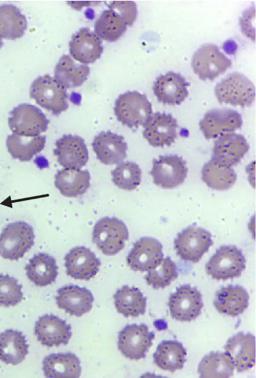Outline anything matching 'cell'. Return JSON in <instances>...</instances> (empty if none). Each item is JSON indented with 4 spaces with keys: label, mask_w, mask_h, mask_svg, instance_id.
Returning a JSON list of instances; mask_svg holds the SVG:
<instances>
[{
    "label": "cell",
    "mask_w": 256,
    "mask_h": 378,
    "mask_svg": "<svg viewBox=\"0 0 256 378\" xmlns=\"http://www.w3.org/2000/svg\"><path fill=\"white\" fill-rule=\"evenodd\" d=\"M117 120L130 128L144 126L152 115L146 96L136 91L128 92L116 98L114 106Z\"/></svg>",
    "instance_id": "6da1fadb"
},
{
    "label": "cell",
    "mask_w": 256,
    "mask_h": 378,
    "mask_svg": "<svg viewBox=\"0 0 256 378\" xmlns=\"http://www.w3.org/2000/svg\"><path fill=\"white\" fill-rule=\"evenodd\" d=\"M32 227L24 221L8 224L0 234V256L10 260L22 258L34 244Z\"/></svg>",
    "instance_id": "7a4b0ae2"
},
{
    "label": "cell",
    "mask_w": 256,
    "mask_h": 378,
    "mask_svg": "<svg viewBox=\"0 0 256 378\" xmlns=\"http://www.w3.org/2000/svg\"><path fill=\"white\" fill-rule=\"evenodd\" d=\"M30 95L38 104L54 115L60 114L68 107L66 88L48 75L38 76L33 81Z\"/></svg>",
    "instance_id": "3957f363"
},
{
    "label": "cell",
    "mask_w": 256,
    "mask_h": 378,
    "mask_svg": "<svg viewBox=\"0 0 256 378\" xmlns=\"http://www.w3.org/2000/svg\"><path fill=\"white\" fill-rule=\"evenodd\" d=\"M128 232L125 224L115 217L105 216L94 224L92 240L102 254L114 256L124 246Z\"/></svg>",
    "instance_id": "277c9868"
},
{
    "label": "cell",
    "mask_w": 256,
    "mask_h": 378,
    "mask_svg": "<svg viewBox=\"0 0 256 378\" xmlns=\"http://www.w3.org/2000/svg\"><path fill=\"white\" fill-rule=\"evenodd\" d=\"M255 86L244 74L234 72L218 82L214 93L218 102L242 108L252 104L255 100Z\"/></svg>",
    "instance_id": "5b68a950"
},
{
    "label": "cell",
    "mask_w": 256,
    "mask_h": 378,
    "mask_svg": "<svg viewBox=\"0 0 256 378\" xmlns=\"http://www.w3.org/2000/svg\"><path fill=\"white\" fill-rule=\"evenodd\" d=\"M246 259L234 246H222L218 249L206 265V271L216 280L240 276L244 270Z\"/></svg>",
    "instance_id": "8992f818"
},
{
    "label": "cell",
    "mask_w": 256,
    "mask_h": 378,
    "mask_svg": "<svg viewBox=\"0 0 256 378\" xmlns=\"http://www.w3.org/2000/svg\"><path fill=\"white\" fill-rule=\"evenodd\" d=\"M8 123L10 130L18 136L36 137L48 129L49 120L38 107L26 103L14 107Z\"/></svg>",
    "instance_id": "52a82bcc"
},
{
    "label": "cell",
    "mask_w": 256,
    "mask_h": 378,
    "mask_svg": "<svg viewBox=\"0 0 256 378\" xmlns=\"http://www.w3.org/2000/svg\"><path fill=\"white\" fill-rule=\"evenodd\" d=\"M212 234L204 229L190 226L178 233L174 240L176 254L182 260L196 263L212 245Z\"/></svg>",
    "instance_id": "ba28073f"
},
{
    "label": "cell",
    "mask_w": 256,
    "mask_h": 378,
    "mask_svg": "<svg viewBox=\"0 0 256 378\" xmlns=\"http://www.w3.org/2000/svg\"><path fill=\"white\" fill-rule=\"evenodd\" d=\"M231 65V60L220 51L218 46L212 44L201 46L194 53L191 61L194 72L202 80H213Z\"/></svg>",
    "instance_id": "9c48e42d"
},
{
    "label": "cell",
    "mask_w": 256,
    "mask_h": 378,
    "mask_svg": "<svg viewBox=\"0 0 256 378\" xmlns=\"http://www.w3.org/2000/svg\"><path fill=\"white\" fill-rule=\"evenodd\" d=\"M187 173L186 162L176 155L160 156L154 159L150 172L154 182L164 188H172L181 184Z\"/></svg>",
    "instance_id": "30bf717a"
},
{
    "label": "cell",
    "mask_w": 256,
    "mask_h": 378,
    "mask_svg": "<svg viewBox=\"0 0 256 378\" xmlns=\"http://www.w3.org/2000/svg\"><path fill=\"white\" fill-rule=\"evenodd\" d=\"M168 305L171 316L180 322L196 319L204 306L200 293L190 284L181 286L171 294Z\"/></svg>",
    "instance_id": "8fae6325"
},
{
    "label": "cell",
    "mask_w": 256,
    "mask_h": 378,
    "mask_svg": "<svg viewBox=\"0 0 256 378\" xmlns=\"http://www.w3.org/2000/svg\"><path fill=\"white\" fill-rule=\"evenodd\" d=\"M154 337L144 324H128L119 332L118 348L126 358L140 360L146 356Z\"/></svg>",
    "instance_id": "7c38bea8"
},
{
    "label": "cell",
    "mask_w": 256,
    "mask_h": 378,
    "mask_svg": "<svg viewBox=\"0 0 256 378\" xmlns=\"http://www.w3.org/2000/svg\"><path fill=\"white\" fill-rule=\"evenodd\" d=\"M242 124V116L238 112L218 108L207 112L200 122L199 126L205 138L210 140L232 133Z\"/></svg>",
    "instance_id": "4fadbf2b"
},
{
    "label": "cell",
    "mask_w": 256,
    "mask_h": 378,
    "mask_svg": "<svg viewBox=\"0 0 256 378\" xmlns=\"http://www.w3.org/2000/svg\"><path fill=\"white\" fill-rule=\"evenodd\" d=\"M162 245L151 237H142L133 245L126 257L128 265L134 271L149 272L163 258Z\"/></svg>",
    "instance_id": "5bb4252c"
},
{
    "label": "cell",
    "mask_w": 256,
    "mask_h": 378,
    "mask_svg": "<svg viewBox=\"0 0 256 378\" xmlns=\"http://www.w3.org/2000/svg\"><path fill=\"white\" fill-rule=\"evenodd\" d=\"M64 259L67 274L76 280H90L96 274L100 266L94 253L84 246L72 248Z\"/></svg>",
    "instance_id": "9a60e30c"
},
{
    "label": "cell",
    "mask_w": 256,
    "mask_h": 378,
    "mask_svg": "<svg viewBox=\"0 0 256 378\" xmlns=\"http://www.w3.org/2000/svg\"><path fill=\"white\" fill-rule=\"evenodd\" d=\"M224 350L234 368L238 372L250 370L255 365V338L250 334H234L226 342Z\"/></svg>",
    "instance_id": "2e32d148"
},
{
    "label": "cell",
    "mask_w": 256,
    "mask_h": 378,
    "mask_svg": "<svg viewBox=\"0 0 256 378\" xmlns=\"http://www.w3.org/2000/svg\"><path fill=\"white\" fill-rule=\"evenodd\" d=\"M54 154L64 168L80 169L87 163L88 150L84 140L76 135L65 134L56 140Z\"/></svg>",
    "instance_id": "e0dca14e"
},
{
    "label": "cell",
    "mask_w": 256,
    "mask_h": 378,
    "mask_svg": "<svg viewBox=\"0 0 256 378\" xmlns=\"http://www.w3.org/2000/svg\"><path fill=\"white\" fill-rule=\"evenodd\" d=\"M143 136L154 147L170 146L176 138L177 121L171 114L156 112L152 115L144 126Z\"/></svg>",
    "instance_id": "ac0fdd59"
},
{
    "label": "cell",
    "mask_w": 256,
    "mask_h": 378,
    "mask_svg": "<svg viewBox=\"0 0 256 378\" xmlns=\"http://www.w3.org/2000/svg\"><path fill=\"white\" fill-rule=\"evenodd\" d=\"M249 146L244 138L234 133L222 136L215 141L212 160L228 167L237 165L248 152Z\"/></svg>",
    "instance_id": "d6986e66"
},
{
    "label": "cell",
    "mask_w": 256,
    "mask_h": 378,
    "mask_svg": "<svg viewBox=\"0 0 256 378\" xmlns=\"http://www.w3.org/2000/svg\"><path fill=\"white\" fill-rule=\"evenodd\" d=\"M34 332L41 344L48 347L66 344L72 336L70 326L52 314L39 318L35 324Z\"/></svg>",
    "instance_id": "ffe728a7"
},
{
    "label": "cell",
    "mask_w": 256,
    "mask_h": 378,
    "mask_svg": "<svg viewBox=\"0 0 256 378\" xmlns=\"http://www.w3.org/2000/svg\"><path fill=\"white\" fill-rule=\"evenodd\" d=\"M188 85L180 74L170 72L158 77L152 90L158 102L174 106L180 104L187 98Z\"/></svg>",
    "instance_id": "44dd1931"
},
{
    "label": "cell",
    "mask_w": 256,
    "mask_h": 378,
    "mask_svg": "<svg viewBox=\"0 0 256 378\" xmlns=\"http://www.w3.org/2000/svg\"><path fill=\"white\" fill-rule=\"evenodd\" d=\"M102 51L100 38L86 28L75 32L69 43L71 56L83 64L93 63L100 58Z\"/></svg>",
    "instance_id": "7402d4cb"
},
{
    "label": "cell",
    "mask_w": 256,
    "mask_h": 378,
    "mask_svg": "<svg viewBox=\"0 0 256 378\" xmlns=\"http://www.w3.org/2000/svg\"><path fill=\"white\" fill-rule=\"evenodd\" d=\"M57 293L56 300L58 307L72 316L80 317L92 308L93 296L85 288L68 284L59 288Z\"/></svg>",
    "instance_id": "603a6c76"
},
{
    "label": "cell",
    "mask_w": 256,
    "mask_h": 378,
    "mask_svg": "<svg viewBox=\"0 0 256 378\" xmlns=\"http://www.w3.org/2000/svg\"><path fill=\"white\" fill-rule=\"evenodd\" d=\"M97 158L104 164H118L126 157L127 144L123 136L110 131L96 136L92 143Z\"/></svg>",
    "instance_id": "cb8c5ba5"
},
{
    "label": "cell",
    "mask_w": 256,
    "mask_h": 378,
    "mask_svg": "<svg viewBox=\"0 0 256 378\" xmlns=\"http://www.w3.org/2000/svg\"><path fill=\"white\" fill-rule=\"evenodd\" d=\"M248 300L249 295L244 288L230 285L222 288L217 292L214 304L221 314L234 316L246 308Z\"/></svg>",
    "instance_id": "d4e9b609"
},
{
    "label": "cell",
    "mask_w": 256,
    "mask_h": 378,
    "mask_svg": "<svg viewBox=\"0 0 256 378\" xmlns=\"http://www.w3.org/2000/svg\"><path fill=\"white\" fill-rule=\"evenodd\" d=\"M42 369L46 378H76L80 376L81 367L78 358L70 352L53 354L46 356Z\"/></svg>",
    "instance_id": "484cf974"
},
{
    "label": "cell",
    "mask_w": 256,
    "mask_h": 378,
    "mask_svg": "<svg viewBox=\"0 0 256 378\" xmlns=\"http://www.w3.org/2000/svg\"><path fill=\"white\" fill-rule=\"evenodd\" d=\"M90 174L86 170L64 168L54 176V185L66 197L84 194L90 186Z\"/></svg>",
    "instance_id": "4316f807"
},
{
    "label": "cell",
    "mask_w": 256,
    "mask_h": 378,
    "mask_svg": "<svg viewBox=\"0 0 256 378\" xmlns=\"http://www.w3.org/2000/svg\"><path fill=\"white\" fill-rule=\"evenodd\" d=\"M24 268L28 278L40 286L51 284L55 281L58 274L56 260L53 256L44 252L34 254Z\"/></svg>",
    "instance_id": "83f0119b"
},
{
    "label": "cell",
    "mask_w": 256,
    "mask_h": 378,
    "mask_svg": "<svg viewBox=\"0 0 256 378\" xmlns=\"http://www.w3.org/2000/svg\"><path fill=\"white\" fill-rule=\"evenodd\" d=\"M28 354V345L21 332L7 330L0 334V360L6 364L22 362Z\"/></svg>",
    "instance_id": "f1b7e54d"
},
{
    "label": "cell",
    "mask_w": 256,
    "mask_h": 378,
    "mask_svg": "<svg viewBox=\"0 0 256 378\" xmlns=\"http://www.w3.org/2000/svg\"><path fill=\"white\" fill-rule=\"evenodd\" d=\"M186 355V350L180 342L164 340L153 354L154 362L160 369L172 372L183 367Z\"/></svg>",
    "instance_id": "f546056e"
},
{
    "label": "cell",
    "mask_w": 256,
    "mask_h": 378,
    "mask_svg": "<svg viewBox=\"0 0 256 378\" xmlns=\"http://www.w3.org/2000/svg\"><path fill=\"white\" fill-rule=\"evenodd\" d=\"M114 298L117 311L125 317H137L145 312L146 298L136 287L122 286L116 292Z\"/></svg>",
    "instance_id": "4dcf8cb0"
},
{
    "label": "cell",
    "mask_w": 256,
    "mask_h": 378,
    "mask_svg": "<svg viewBox=\"0 0 256 378\" xmlns=\"http://www.w3.org/2000/svg\"><path fill=\"white\" fill-rule=\"evenodd\" d=\"M90 72L86 64H76L68 55H64L54 68V78L66 88L80 86L87 79Z\"/></svg>",
    "instance_id": "1f68e13d"
},
{
    "label": "cell",
    "mask_w": 256,
    "mask_h": 378,
    "mask_svg": "<svg viewBox=\"0 0 256 378\" xmlns=\"http://www.w3.org/2000/svg\"><path fill=\"white\" fill-rule=\"evenodd\" d=\"M46 142V137L44 136L26 137L12 134L7 136L6 146L14 158L29 162L44 148Z\"/></svg>",
    "instance_id": "d6a6232c"
},
{
    "label": "cell",
    "mask_w": 256,
    "mask_h": 378,
    "mask_svg": "<svg viewBox=\"0 0 256 378\" xmlns=\"http://www.w3.org/2000/svg\"><path fill=\"white\" fill-rule=\"evenodd\" d=\"M202 178L210 188L225 190L234 184L237 176L232 168L222 165L211 159L204 164Z\"/></svg>",
    "instance_id": "836d02e7"
},
{
    "label": "cell",
    "mask_w": 256,
    "mask_h": 378,
    "mask_svg": "<svg viewBox=\"0 0 256 378\" xmlns=\"http://www.w3.org/2000/svg\"><path fill=\"white\" fill-rule=\"evenodd\" d=\"M27 27L26 17L12 4L0 6V38L14 40L22 37Z\"/></svg>",
    "instance_id": "e575fe53"
},
{
    "label": "cell",
    "mask_w": 256,
    "mask_h": 378,
    "mask_svg": "<svg viewBox=\"0 0 256 378\" xmlns=\"http://www.w3.org/2000/svg\"><path fill=\"white\" fill-rule=\"evenodd\" d=\"M234 369L224 352H212L201 360L198 372L200 378H226L233 376Z\"/></svg>",
    "instance_id": "d590c367"
},
{
    "label": "cell",
    "mask_w": 256,
    "mask_h": 378,
    "mask_svg": "<svg viewBox=\"0 0 256 378\" xmlns=\"http://www.w3.org/2000/svg\"><path fill=\"white\" fill-rule=\"evenodd\" d=\"M127 25L114 10H104L94 24L95 34L105 40L113 42L124 34Z\"/></svg>",
    "instance_id": "8d00e7d4"
},
{
    "label": "cell",
    "mask_w": 256,
    "mask_h": 378,
    "mask_svg": "<svg viewBox=\"0 0 256 378\" xmlns=\"http://www.w3.org/2000/svg\"><path fill=\"white\" fill-rule=\"evenodd\" d=\"M112 181L120 188L132 190L141 182L142 171L138 164L132 162L120 163L111 172Z\"/></svg>",
    "instance_id": "74e56055"
},
{
    "label": "cell",
    "mask_w": 256,
    "mask_h": 378,
    "mask_svg": "<svg viewBox=\"0 0 256 378\" xmlns=\"http://www.w3.org/2000/svg\"><path fill=\"white\" fill-rule=\"evenodd\" d=\"M178 276L176 264L166 256L154 269L144 276L146 283L154 288H164Z\"/></svg>",
    "instance_id": "f35d334b"
},
{
    "label": "cell",
    "mask_w": 256,
    "mask_h": 378,
    "mask_svg": "<svg viewBox=\"0 0 256 378\" xmlns=\"http://www.w3.org/2000/svg\"><path fill=\"white\" fill-rule=\"evenodd\" d=\"M22 287L14 278L0 274V306H14L22 301Z\"/></svg>",
    "instance_id": "ab89813d"
},
{
    "label": "cell",
    "mask_w": 256,
    "mask_h": 378,
    "mask_svg": "<svg viewBox=\"0 0 256 378\" xmlns=\"http://www.w3.org/2000/svg\"><path fill=\"white\" fill-rule=\"evenodd\" d=\"M108 6L121 16L127 26H132L136 18V5L134 2L114 1Z\"/></svg>",
    "instance_id": "60d3db41"
},
{
    "label": "cell",
    "mask_w": 256,
    "mask_h": 378,
    "mask_svg": "<svg viewBox=\"0 0 256 378\" xmlns=\"http://www.w3.org/2000/svg\"><path fill=\"white\" fill-rule=\"evenodd\" d=\"M254 10L250 9L244 14L240 19V26L242 32L252 39L254 38V30L252 25V19L255 18L254 10Z\"/></svg>",
    "instance_id": "b9f144b4"
},
{
    "label": "cell",
    "mask_w": 256,
    "mask_h": 378,
    "mask_svg": "<svg viewBox=\"0 0 256 378\" xmlns=\"http://www.w3.org/2000/svg\"><path fill=\"white\" fill-rule=\"evenodd\" d=\"M2 44L3 43H2V40L1 38H0V48H2Z\"/></svg>",
    "instance_id": "7bdbcfd3"
}]
</instances>
